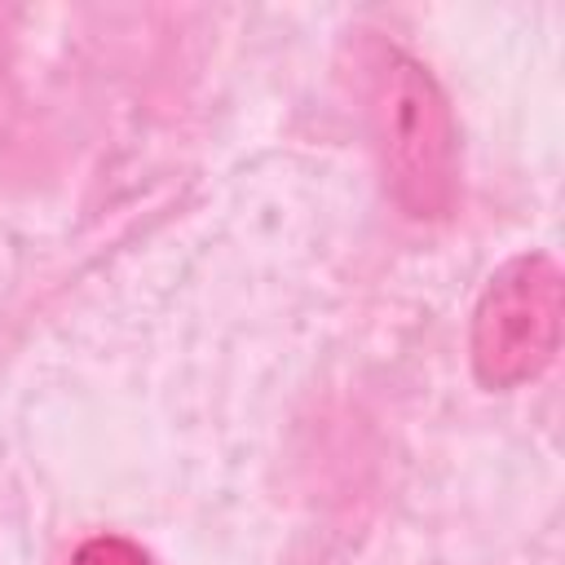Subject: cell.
I'll return each mask as SVG.
<instances>
[{"instance_id":"cell-1","label":"cell","mask_w":565,"mask_h":565,"mask_svg":"<svg viewBox=\"0 0 565 565\" xmlns=\"http://www.w3.org/2000/svg\"><path fill=\"white\" fill-rule=\"evenodd\" d=\"M371 128L393 203L415 221H441L459 190L455 115L433 71L393 44L371 75Z\"/></svg>"},{"instance_id":"cell-3","label":"cell","mask_w":565,"mask_h":565,"mask_svg":"<svg viewBox=\"0 0 565 565\" xmlns=\"http://www.w3.org/2000/svg\"><path fill=\"white\" fill-rule=\"evenodd\" d=\"M71 565H154V561L146 556L141 543H132L124 534H93L75 547Z\"/></svg>"},{"instance_id":"cell-2","label":"cell","mask_w":565,"mask_h":565,"mask_svg":"<svg viewBox=\"0 0 565 565\" xmlns=\"http://www.w3.org/2000/svg\"><path fill=\"white\" fill-rule=\"evenodd\" d=\"M565 287L547 252L503 260L472 309V371L486 388H516L543 375L561 349Z\"/></svg>"}]
</instances>
